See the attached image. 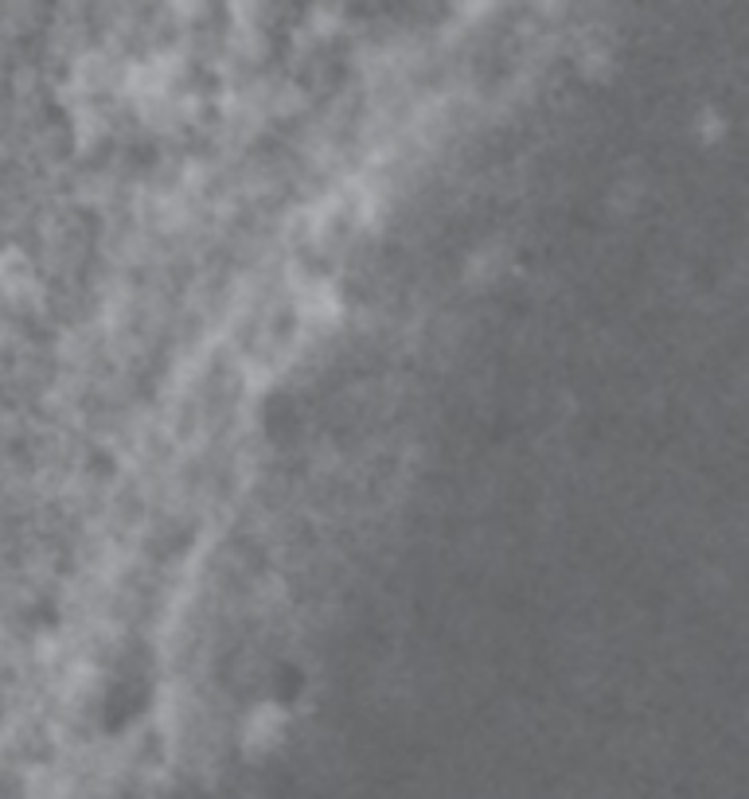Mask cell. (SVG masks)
<instances>
[{
  "mask_svg": "<svg viewBox=\"0 0 749 799\" xmlns=\"http://www.w3.org/2000/svg\"><path fill=\"white\" fill-rule=\"evenodd\" d=\"M281 733H285V710H281L277 702L254 706V710L246 714V722H242V741H246V749H254V753L274 749L277 741H281Z\"/></svg>",
  "mask_w": 749,
  "mask_h": 799,
  "instance_id": "obj_1",
  "label": "cell"
}]
</instances>
